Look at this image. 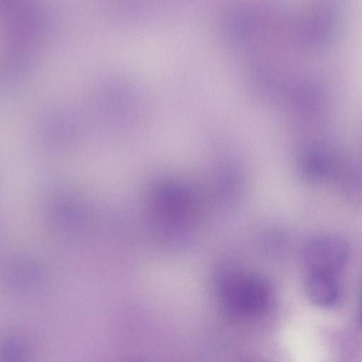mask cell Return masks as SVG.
Instances as JSON below:
<instances>
[{"label":"cell","mask_w":362,"mask_h":362,"mask_svg":"<svg viewBox=\"0 0 362 362\" xmlns=\"http://www.w3.org/2000/svg\"><path fill=\"white\" fill-rule=\"evenodd\" d=\"M216 287L224 306L239 315L262 314L274 301L273 286L266 277L236 267L221 271Z\"/></svg>","instance_id":"6da1fadb"},{"label":"cell","mask_w":362,"mask_h":362,"mask_svg":"<svg viewBox=\"0 0 362 362\" xmlns=\"http://www.w3.org/2000/svg\"><path fill=\"white\" fill-rule=\"evenodd\" d=\"M303 263L307 272L339 276L349 257V248L342 239L323 235L312 239L303 250Z\"/></svg>","instance_id":"7a4b0ae2"},{"label":"cell","mask_w":362,"mask_h":362,"mask_svg":"<svg viewBox=\"0 0 362 362\" xmlns=\"http://www.w3.org/2000/svg\"><path fill=\"white\" fill-rule=\"evenodd\" d=\"M153 205L165 221L177 225L191 218L195 209V199L187 185L177 181H169L156 187Z\"/></svg>","instance_id":"3957f363"},{"label":"cell","mask_w":362,"mask_h":362,"mask_svg":"<svg viewBox=\"0 0 362 362\" xmlns=\"http://www.w3.org/2000/svg\"><path fill=\"white\" fill-rule=\"evenodd\" d=\"M338 277L325 273L307 272L304 287L308 298L320 307L334 306L341 295Z\"/></svg>","instance_id":"277c9868"}]
</instances>
